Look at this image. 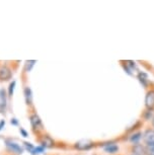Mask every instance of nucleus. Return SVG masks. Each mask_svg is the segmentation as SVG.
Instances as JSON below:
<instances>
[{
    "mask_svg": "<svg viewBox=\"0 0 154 155\" xmlns=\"http://www.w3.org/2000/svg\"><path fill=\"white\" fill-rule=\"evenodd\" d=\"M12 78V70L7 65L0 66V82H6Z\"/></svg>",
    "mask_w": 154,
    "mask_h": 155,
    "instance_id": "1",
    "label": "nucleus"
},
{
    "mask_svg": "<svg viewBox=\"0 0 154 155\" xmlns=\"http://www.w3.org/2000/svg\"><path fill=\"white\" fill-rule=\"evenodd\" d=\"M30 120H31V127H33L34 131L37 130V132H38V131H40V130H43V123L41 121L40 117L38 116L36 113H34L33 115L30 116Z\"/></svg>",
    "mask_w": 154,
    "mask_h": 155,
    "instance_id": "2",
    "label": "nucleus"
},
{
    "mask_svg": "<svg viewBox=\"0 0 154 155\" xmlns=\"http://www.w3.org/2000/svg\"><path fill=\"white\" fill-rule=\"evenodd\" d=\"M145 106L147 109H154V90H150L145 96Z\"/></svg>",
    "mask_w": 154,
    "mask_h": 155,
    "instance_id": "3",
    "label": "nucleus"
},
{
    "mask_svg": "<svg viewBox=\"0 0 154 155\" xmlns=\"http://www.w3.org/2000/svg\"><path fill=\"white\" fill-rule=\"evenodd\" d=\"M6 146H7V149L10 152H12V153H15L17 155L22 154V152H24V148L20 147L18 144H16V143H14V142H7Z\"/></svg>",
    "mask_w": 154,
    "mask_h": 155,
    "instance_id": "4",
    "label": "nucleus"
},
{
    "mask_svg": "<svg viewBox=\"0 0 154 155\" xmlns=\"http://www.w3.org/2000/svg\"><path fill=\"white\" fill-rule=\"evenodd\" d=\"M6 92L4 89H0V113H3L6 107Z\"/></svg>",
    "mask_w": 154,
    "mask_h": 155,
    "instance_id": "5",
    "label": "nucleus"
},
{
    "mask_svg": "<svg viewBox=\"0 0 154 155\" xmlns=\"http://www.w3.org/2000/svg\"><path fill=\"white\" fill-rule=\"evenodd\" d=\"M144 141L146 144H154V131L147 130L144 134Z\"/></svg>",
    "mask_w": 154,
    "mask_h": 155,
    "instance_id": "6",
    "label": "nucleus"
},
{
    "mask_svg": "<svg viewBox=\"0 0 154 155\" xmlns=\"http://www.w3.org/2000/svg\"><path fill=\"white\" fill-rule=\"evenodd\" d=\"M25 96L27 104L28 106H31L33 104V95H31V90L28 86L25 88Z\"/></svg>",
    "mask_w": 154,
    "mask_h": 155,
    "instance_id": "7",
    "label": "nucleus"
},
{
    "mask_svg": "<svg viewBox=\"0 0 154 155\" xmlns=\"http://www.w3.org/2000/svg\"><path fill=\"white\" fill-rule=\"evenodd\" d=\"M104 151L107 152V153H116L119 150V147L114 143H110V144H106L103 147Z\"/></svg>",
    "mask_w": 154,
    "mask_h": 155,
    "instance_id": "8",
    "label": "nucleus"
},
{
    "mask_svg": "<svg viewBox=\"0 0 154 155\" xmlns=\"http://www.w3.org/2000/svg\"><path fill=\"white\" fill-rule=\"evenodd\" d=\"M92 146L91 142L88 141H82V142H78L76 143V148L80 149V150H84V149H88Z\"/></svg>",
    "mask_w": 154,
    "mask_h": 155,
    "instance_id": "9",
    "label": "nucleus"
},
{
    "mask_svg": "<svg viewBox=\"0 0 154 155\" xmlns=\"http://www.w3.org/2000/svg\"><path fill=\"white\" fill-rule=\"evenodd\" d=\"M133 152L134 155H145V147H143L142 145H135L133 148Z\"/></svg>",
    "mask_w": 154,
    "mask_h": 155,
    "instance_id": "10",
    "label": "nucleus"
},
{
    "mask_svg": "<svg viewBox=\"0 0 154 155\" xmlns=\"http://www.w3.org/2000/svg\"><path fill=\"white\" fill-rule=\"evenodd\" d=\"M138 79L139 81L143 84L144 86H146L147 85V81H148V76L146 73H144V72H140L138 74Z\"/></svg>",
    "mask_w": 154,
    "mask_h": 155,
    "instance_id": "11",
    "label": "nucleus"
},
{
    "mask_svg": "<svg viewBox=\"0 0 154 155\" xmlns=\"http://www.w3.org/2000/svg\"><path fill=\"white\" fill-rule=\"evenodd\" d=\"M53 140H52L49 136H44L43 141H42V146L46 147V146H52L53 145Z\"/></svg>",
    "mask_w": 154,
    "mask_h": 155,
    "instance_id": "12",
    "label": "nucleus"
},
{
    "mask_svg": "<svg viewBox=\"0 0 154 155\" xmlns=\"http://www.w3.org/2000/svg\"><path fill=\"white\" fill-rule=\"evenodd\" d=\"M145 153L147 155H154V144H147L145 147Z\"/></svg>",
    "mask_w": 154,
    "mask_h": 155,
    "instance_id": "13",
    "label": "nucleus"
},
{
    "mask_svg": "<svg viewBox=\"0 0 154 155\" xmlns=\"http://www.w3.org/2000/svg\"><path fill=\"white\" fill-rule=\"evenodd\" d=\"M15 84H16L15 81H12V82H10L9 86H8V96H9V97H12L13 91H14V87H15Z\"/></svg>",
    "mask_w": 154,
    "mask_h": 155,
    "instance_id": "14",
    "label": "nucleus"
},
{
    "mask_svg": "<svg viewBox=\"0 0 154 155\" xmlns=\"http://www.w3.org/2000/svg\"><path fill=\"white\" fill-rule=\"evenodd\" d=\"M140 139H141V133H136L130 138L131 142H133V143H138Z\"/></svg>",
    "mask_w": 154,
    "mask_h": 155,
    "instance_id": "15",
    "label": "nucleus"
},
{
    "mask_svg": "<svg viewBox=\"0 0 154 155\" xmlns=\"http://www.w3.org/2000/svg\"><path fill=\"white\" fill-rule=\"evenodd\" d=\"M34 63H36V61L33 60V61H28L27 64H25V71L27 72H30L31 69H33V67L34 65Z\"/></svg>",
    "mask_w": 154,
    "mask_h": 155,
    "instance_id": "16",
    "label": "nucleus"
},
{
    "mask_svg": "<svg viewBox=\"0 0 154 155\" xmlns=\"http://www.w3.org/2000/svg\"><path fill=\"white\" fill-rule=\"evenodd\" d=\"M45 151V147H43V146H38V147H34V150L31 153L33 154H39V153H42V152Z\"/></svg>",
    "mask_w": 154,
    "mask_h": 155,
    "instance_id": "17",
    "label": "nucleus"
},
{
    "mask_svg": "<svg viewBox=\"0 0 154 155\" xmlns=\"http://www.w3.org/2000/svg\"><path fill=\"white\" fill-rule=\"evenodd\" d=\"M24 145H25V147L27 148V150H28V152H33L34 148V145H31V143H28V142H25Z\"/></svg>",
    "mask_w": 154,
    "mask_h": 155,
    "instance_id": "18",
    "label": "nucleus"
},
{
    "mask_svg": "<svg viewBox=\"0 0 154 155\" xmlns=\"http://www.w3.org/2000/svg\"><path fill=\"white\" fill-rule=\"evenodd\" d=\"M19 132H20V133H21V134H22V136H24V137H28V132H27V131H25V129L20 128V129H19Z\"/></svg>",
    "mask_w": 154,
    "mask_h": 155,
    "instance_id": "19",
    "label": "nucleus"
},
{
    "mask_svg": "<svg viewBox=\"0 0 154 155\" xmlns=\"http://www.w3.org/2000/svg\"><path fill=\"white\" fill-rule=\"evenodd\" d=\"M4 126H5V121L4 120H1V121H0V131L4 128Z\"/></svg>",
    "mask_w": 154,
    "mask_h": 155,
    "instance_id": "20",
    "label": "nucleus"
},
{
    "mask_svg": "<svg viewBox=\"0 0 154 155\" xmlns=\"http://www.w3.org/2000/svg\"><path fill=\"white\" fill-rule=\"evenodd\" d=\"M11 124H13V125H17V121H16V119H12V120H11Z\"/></svg>",
    "mask_w": 154,
    "mask_h": 155,
    "instance_id": "21",
    "label": "nucleus"
},
{
    "mask_svg": "<svg viewBox=\"0 0 154 155\" xmlns=\"http://www.w3.org/2000/svg\"><path fill=\"white\" fill-rule=\"evenodd\" d=\"M152 124H153V127H154V118H153V121H152Z\"/></svg>",
    "mask_w": 154,
    "mask_h": 155,
    "instance_id": "22",
    "label": "nucleus"
},
{
    "mask_svg": "<svg viewBox=\"0 0 154 155\" xmlns=\"http://www.w3.org/2000/svg\"><path fill=\"white\" fill-rule=\"evenodd\" d=\"M133 155H134V154H133Z\"/></svg>",
    "mask_w": 154,
    "mask_h": 155,
    "instance_id": "23",
    "label": "nucleus"
}]
</instances>
